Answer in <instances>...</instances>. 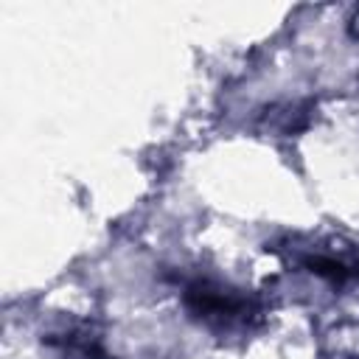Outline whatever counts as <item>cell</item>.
<instances>
[{"mask_svg":"<svg viewBox=\"0 0 359 359\" xmlns=\"http://www.w3.org/2000/svg\"><path fill=\"white\" fill-rule=\"evenodd\" d=\"M348 28H351V34L359 39V8L353 11V17H351V25H348Z\"/></svg>","mask_w":359,"mask_h":359,"instance_id":"5b68a950","label":"cell"},{"mask_svg":"<svg viewBox=\"0 0 359 359\" xmlns=\"http://www.w3.org/2000/svg\"><path fill=\"white\" fill-rule=\"evenodd\" d=\"M325 359H359V342L353 345H339V348H331L325 353Z\"/></svg>","mask_w":359,"mask_h":359,"instance_id":"277c9868","label":"cell"},{"mask_svg":"<svg viewBox=\"0 0 359 359\" xmlns=\"http://www.w3.org/2000/svg\"><path fill=\"white\" fill-rule=\"evenodd\" d=\"M180 297L194 323L222 337L252 334L266 320V306L255 292L219 278L196 275L182 283Z\"/></svg>","mask_w":359,"mask_h":359,"instance_id":"6da1fadb","label":"cell"},{"mask_svg":"<svg viewBox=\"0 0 359 359\" xmlns=\"http://www.w3.org/2000/svg\"><path fill=\"white\" fill-rule=\"evenodd\" d=\"M42 342L56 351L62 359H115L104 339L98 337V331L87 323H62L56 328H50L48 334H42Z\"/></svg>","mask_w":359,"mask_h":359,"instance_id":"3957f363","label":"cell"},{"mask_svg":"<svg viewBox=\"0 0 359 359\" xmlns=\"http://www.w3.org/2000/svg\"><path fill=\"white\" fill-rule=\"evenodd\" d=\"M289 264L331 283L359 286V244L342 236H294L280 244Z\"/></svg>","mask_w":359,"mask_h":359,"instance_id":"7a4b0ae2","label":"cell"}]
</instances>
